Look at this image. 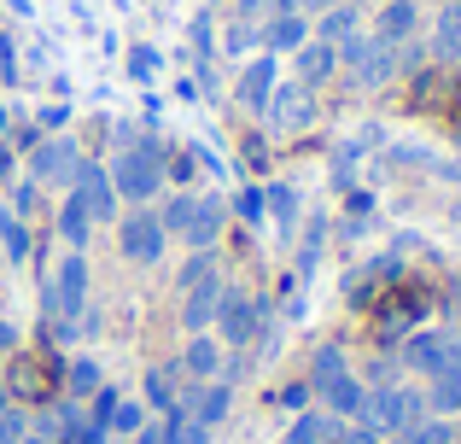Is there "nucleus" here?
<instances>
[{
  "instance_id": "obj_1",
  "label": "nucleus",
  "mask_w": 461,
  "mask_h": 444,
  "mask_svg": "<svg viewBox=\"0 0 461 444\" xmlns=\"http://www.w3.org/2000/svg\"><path fill=\"white\" fill-rule=\"evenodd\" d=\"M158 222L187 251H216V240H222V228H228V205L216 194H187V187H176V194L158 205Z\"/></svg>"
},
{
  "instance_id": "obj_2",
  "label": "nucleus",
  "mask_w": 461,
  "mask_h": 444,
  "mask_svg": "<svg viewBox=\"0 0 461 444\" xmlns=\"http://www.w3.org/2000/svg\"><path fill=\"white\" fill-rule=\"evenodd\" d=\"M105 176H112L123 205H152V199L164 194V147H158L152 135H135V147L117 152V159L105 164Z\"/></svg>"
},
{
  "instance_id": "obj_3",
  "label": "nucleus",
  "mask_w": 461,
  "mask_h": 444,
  "mask_svg": "<svg viewBox=\"0 0 461 444\" xmlns=\"http://www.w3.org/2000/svg\"><path fill=\"white\" fill-rule=\"evenodd\" d=\"M427 386H415V380H392V386H368V403H362V415L357 421H368V427H380L385 439L392 433H403V427H415V421H427Z\"/></svg>"
},
{
  "instance_id": "obj_4",
  "label": "nucleus",
  "mask_w": 461,
  "mask_h": 444,
  "mask_svg": "<svg viewBox=\"0 0 461 444\" xmlns=\"http://www.w3.org/2000/svg\"><path fill=\"white\" fill-rule=\"evenodd\" d=\"M339 70H350L357 88H385L397 77V47L380 41L374 30H357V35L339 41Z\"/></svg>"
},
{
  "instance_id": "obj_5",
  "label": "nucleus",
  "mask_w": 461,
  "mask_h": 444,
  "mask_svg": "<svg viewBox=\"0 0 461 444\" xmlns=\"http://www.w3.org/2000/svg\"><path fill=\"white\" fill-rule=\"evenodd\" d=\"M263 316H269V304H263L258 293H246V286H222V304H216V328L211 333L228 345V351H251Z\"/></svg>"
},
{
  "instance_id": "obj_6",
  "label": "nucleus",
  "mask_w": 461,
  "mask_h": 444,
  "mask_svg": "<svg viewBox=\"0 0 461 444\" xmlns=\"http://www.w3.org/2000/svg\"><path fill=\"white\" fill-rule=\"evenodd\" d=\"M112 228H117V251H123L129 263H140V269H152L169 251V234H164V222H158L152 205H129Z\"/></svg>"
},
{
  "instance_id": "obj_7",
  "label": "nucleus",
  "mask_w": 461,
  "mask_h": 444,
  "mask_svg": "<svg viewBox=\"0 0 461 444\" xmlns=\"http://www.w3.org/2000/svg\"><path fill=\"white\" fill-rule=\"evenodd\" d=\"M77 170H82V147H77V135H65V129H59V135H41L30 147V176L41 187H70Z\"/></svg>"
},
{
  "instance_id": "obj_8",
  "label": "nucleus",
  "mask_w": 461,
  "mask_h": 444,
  "mask_svg": "<svg viewBox=\"0 0 461 444\" xmlns=\"http://www.w3.org/2000/svg\"><path fill=\"white\" fill-rule=\"evenodd\" d=\"M263 123H269V135H304V129L315 123V88H304V82H275L269 105H263Z\"/></svg>"
},
{
  "instance_id": "obj_9",
  "label": "nucleus",
  "mask_w": 461,
  "mask_h": 444,
  "mask_svg": "<svg viewBox=\"0 0 461 444\" xmlns=\"http://www.w3.org/2000/svg\"><path fill=\"white\" fill-rule=\"evenodd\" d=\"M47 281H53V298H59V316L65 322H77L82 310H88V251H65V258H59V269L47 275Z\"/></svg>"
},
{
  "instance_id": "obj_10",
  "label": "nucleus",
  "mask_w": 461,
  "mask_h": 444,
  "mask_svg": "<svg viewBox=\"0 0 461 444\" xmlns=\"http://www.w3.org/2000/svg\"><path fill=\"white\" fill-rule=\"evenodd\" d=\"M456 357H461V340H456V333L427 328V333H415V340H403V368H409V375H420V380H432L438 368H450Z\"/></svg>"
},
{
  "instance_id": "obj_11",
  "label": "nucleus",
  "mask_w": 461,
  "mask_h": 444,
  "mask_svg": "<svg viewBox=\"0 0 461 444\" xmlns=\"http://www.w3.org/2000/svg\"><path fill=\"white\" fill-rule=\"evenodd\" d=\"M70 187H77V199H82V205H88L94 228L123 217V199H117V187H112V176H105V164L82 159V170H77V182H70Z\"/></svg>"
},
{
  "instance_id": "obj_12",
  "label": "nucleus",
  "mask_w": 461,
  "mask_h": 444,
  "mask_svg": "<svg viewBox=\"0 0 461 444\" xmlns=\"http://www.w3.org/2000/svg\"><path fill=\"white\" fill-rule=\"evenodd\" d=\"M315 403H321L327 415H339V421H357L362 415V403H368V386H362V375H333V380H315Z\"/></svg>"
},
{
  "instance_id": "obj_13",
  "label": "nucleus",
  "mask_w": 461,
  "mask_h": 444,
  "mask_svg": "<svg viewBox=\"0 0 461 444\" xmlns=\"http://www.w3.org/2000/svg\"><path fill=\"white\" fill-rule=\"evenodd\" d=\"M275 82H281V59H275V53H258V59H246V70H240L234 100L246 105V112H263V105H269V94H275Z\"/></svg>"
},
{
  "instance_id": "obj_14",
  "label": "nucleus",
  "mask_w": 461,
  "mask_h": 444,
  "mask_svg": "<svg viewBox=\"0 0 461 444\" xmlns=\"http://www.w3.org/2000/svg\"><path fill=\"white\" fill-rule=\"evenodd\" d=\"M222 357H228V345L216 340V333H187V340H181L176 368L187 380H216V375H222Z\"/></svg>"
},
{
  "instance_id": "obj_15",
  "label": "nucleus",
  "mask_w": 461,
  "mask_h": 444,
  "mask_svg": "<svg viewBox=\"0 0 461 444\" xmlns=\"http://www.w3.org/2000/svg\"><path fill=\"white\" fill-rule=\"evenodd\" d=\"M222 286H228L222 275H211V281L176 293L181 298V328H187V333H211L216 328V304H222Z\"/></svg>"
},
{
  "instance_id": "obj_16",
  "label": "nucleus",
  "mask_w": 461,
  "mask_h": 444,
  "mask_svg": "<svg viewBox=\"0 0 461 444\" xmlns=\"http://www.w3.org/2000/svg\"><path fill=\"white\" fill-rule=\"evenodd\" d=\"M415 30H420L415 0H380V12H374V35H380V41L403 47V41H415Z\"/></svg>"
},
{
  "instance_id": "obj_17",
  "label": "nucleus",
  "mask_w": 461,
  "mask_h": 444,
  "mask_svg": "<svg viewBox=\"0 0 461 444\" xmlns=\"http://www.w3.org/2000/svg\"><path fill=\"white\" fill-rule=\"evenodd\" d=\"M293 65H298V82H304V88H321V82L339 77V47H333V41H315V35H310V41L293 53Z\"/></svg>"
},
{
  "instance_id": "obj_18",
  "label": "nucleus",
  "mask_w": 461,
  "mask_h": 444,
  "mask_svg": "<svg viewBox=\"0 0 461 444\" xmlns=\"http://www.w3.org/2000/svg\"><path fill=\"white\" fill-rule=\"evenodd\" d=\"M258 35H263V53H275V59L298 53V47L310 41V18H304V12H281V18H263Z\"/></svg>"
},
{
  "instance_id": "obj_19",
  "label": "nucleus",
  "mask_w": 461,
  "mask_h": 444,
  "mask_svg": "<svg viewBox=\"0 0 461 444\" xmlns=\"http://www.w3.org/2000/svg\"><path fill=\"white\" fill-rule=\"evenodd\" d=\"M362 30V0H339V6H327V12H315L310 18V35L315 41H345V35H357Z\"/></svg>"
},
{
  "instance_id": "obj_20",
  "label": "nucleus",
  "mask_w": 461,
  "mask_h": 444,
  "mask_svg": "<svg viewBox=\"0 0 461 444\" xmlns=\"http://www.w3.org/2000/svg\"><path fill=\"white\" fill-rule=\"evenodd\" d=\"M339 415H327L321 403H310V410H298L293 421H286V439L281 444H333V433H339Z\"/></svg>"
},
{
  "instance_id": "obj_21",
  "label": "nucleus",
  "mask_w": 461,
  "mask_h": 444,
  "mask_svg": "<svg viewBox=\"0 0 461 444\" xmlns=\"http://www.w3.org/2000/svg\"><path fill=\"white\" fill-rule=\"evenodd\" d=\"M432 59H444V65H461V0H444L438 18H432Z\"/></svg>"
},
{
  "instance_id": "obj_22",
  "label": "nucleus",
  "mask_w": 461,
  "mask_h": 444,
  "mask_svg": "<svg viewBox=\"0 0 461 444\" xmlns=\"http://www.w3.org/2000/svg\"><path fill=\"white\" fill-rule=\"evenodd\" d=\"M0 380H6L12 403H23V410H30L35 398H53V392H47V363H35V357H18V368L0 375Z\"/></svg>"
},
{
  "instance_id": "obj_23",
  "label": "nucleus",
  "mask_w": 461,
  "mask_h": 444,
  "mask_svg": "<svg viewBox=\"0 0 461 444\" xmlns=\"http://www.w3.org/2000/svg\"><path fill=\"white\" fill-rule=\"evenodd\" d=\"M427 410L444 415V421H450V415H461V357L427 380Z\"/></svg>"
},
{
  "instance_id": "obj_24",
  "label": "nucleus",
  "mask_w": 461,
  "mask_h": 444,
  "mask_svg": "<svg viewBox=\"0 0 461 444\" xmlns=\"http://www.w3.org/2000/svg\"><path fill=\"white\" fill-rule=\"evenodd\" d=\"M88 234H94V217H88V205L77 199V187H70L65 205H59V240H65L70 251H88Z\"/></svg>"
},
{
  "instance_id": "obj_25",
  "label": "nucleus",
  "mask_w": 461,
  "mask_h": 444,
  "mask_svg": "<svg viewBox=\"0 0 461 444\" xmlns=\"http://www.w3.org/2000/svg\"><path fill=\"white\" fill-rule=\"evenodd\" d=\"M176 392H181V368H176V363L147 368V392H140V403H147V410L169 415V410H176Z\"/></svg>"
},
{
  "instance_id": "obj_26",
  "label": "nucleus",
  "mask_w": 461,
  "mask_h": 444,
  "mask_svg": "<svg viewBox=\"0 0 461 444\" xmlns=\"http://www.w3.org/2000/svg\"><path fill=\"white\" fill-rule=\"evenodd\" d=\"M263 211L275 217L281 234H293V228H298V187L293 182H269V187H263Z\"/></svg>"
},
{
  "instance_id": "obj_27",
  "label": "nucleus",
  "mask_w": 461,
  "mask_h": 444,
  "mask_svg": "<svg viewBox=\"0 0 461 444\" xmlns=\"http://www.w3.org/2000/svg\"><path fill=\"white\" fill-rule=\"evenodd\" d=\"M0 251H6V263H30V251H35L30 222L12 217V211H0Z\"/></svg>"
},
{
  "instance_id": "obj_28",
  "label": "nucleus",
  "mask_w": 461,
  "mask_h": 444,
  "mask_svg": "<svg viewBox=\"0 0 461 444\" xmlns=\"http://www.w3.org/2000/svg\"><path fill=\"white\" fill-rule=\"evenodd\" d=\"M385 444H456V421H444V415H427V421L403 427V433H392Z\"/></svg>"
},
{
  "instance_id": "obj_29",
  "label": "nucleus",
  "mask_w": 461,
  "mask_h": 444,
  "mask_svg": "<svg viewBox=\"0 0 461 444\" xmlns=\"http://www.w3.org/2000/svg\"><path fill=\"white\" fill-rule=\"evenodd\" d=\"M100 386H105V375H100V363H94V357H77V363L65 368V398H82V403H88Z\"/></svg>"
},
{
  "instance_id": "obj_30",
  "label": "nucleus",
  "mask_w": 461,
  "mask_h": 444,
  "mask_svg": "<svg viewBox=\"0 0 461 444\" xmlns=\"http://www.w3.org/2000/svg\"><path fill=\"white\" fill-rule=\"evenodd\" d=\"M147 421H152V410H147V403H140V398H123V403L112 410V427H105V433H117V439H135Z\"/></svg>"
},
{
  "instance_id": "obj_31",
  "label": "nucleus",
  "mask_w": 461,
  "mask_h": 444,
  "mask_svg": "<svg viewBox=\"0 0 461 444\" xmlns=\"http://www.w3.org/2000/svg\"><path fill=\"white\" fill-rule=\"evenodd\" d=\"M258 30H263V23H258V18H246V12H240V18L228 23V41H222V47H228V59H246L251 47H263V35H258Z\"/></svg>"
},
{
  "instance_id": "obj_32",
  "label": "nucleus",
  "mask_w": 461,
  "mask_h": 444,
  "mask_svg": "<svg viewBox=\"0 0 461 444\" xmlns=\"http://www.w3.org/2000/svg\"><path fill=\"white\" fill-rule=\"evenodd\" d=\"M35 433V410H23V403H6L0 410V444H23Z\"/></svg>"
},
{
  "instance_id": "obj_33",
  "label": "nucleus",
  "mask_w": 461,
  "mask_h": 444,
  "mask_svg": "<svg viewBox=\"0 0 461 444\" xmlns=\"http://www.w3.org/2000/svg\"><path fill=\"white\" fill-rule=\"evenodd\" d=\"M211 275H216V251H187V258H181V275H176V293L211 281Z\"/></svg>"
},
{
  "instance_id": "obj_34",
  "label": "nucleus",
  "mask_w": 461,
  "mask_h": 444,
  "mask_svg": "<svg viewBox=\"0 0 461 444\" xmlns=\"http://www.w3.org/2000/svg\"><path fill=\"white\" fill-rule=\"evenodd\" d=\"M345 345H333V340H327V345H315V357H310V386H315V380H333V375H345Z\"/></svg>"
},
{
  "instance_id": "obj_35",
  "label": "nucleus",
  "mask_w": 461,
  "mask_h": 444,
  "mask_svg": "<svg viewBox=\"0 0 461 444\" xmlns=\"http://www.w3.org/2000/svg\"><path fill=\"white\" fill-rule=\"evenodd\" d=\"M164 444H211V427H199V421H187L181 410H169L164 415Z\"/></svg>"
},
{
  "instance_id": "obj_36",
  "label": "nucleus",
  "mask_w": 461,
  "mask_h": 444,
  "mask_svg": "<svg viewBox=\"0 0 461 444\" xmlns=\"http://www.w3.org/2000/svg\"><path fill=\"white\" fill-rule=\"evenodd\" d=\"M123 65H129V77H135V82H158V65H164V59H158V47H152V41H135Z\"/></svg>"
},
{
  "instance_id": "obj_37",
  "label": "nucleus",
  "mask_w": 461,
  "mask_h": 444,
  "mask_svg": "<svg viewBox=\"0 0 461 444\" xmlns=\"http://www.w3.org/2000/svg\"><path fill=\"white\" fill-rule=\"evenodd\" d=\"M35 211H41V182H35V176H30V182H12V217L30 222Z\"/></svg>"
},
{
  "instance_id": "obj_38",
  "label": "nucleus",
  "mask_w": 461,
  "mask_h": 444,
  "mask_svg": "<svg viewBox=\"0 0 461 444\" xmlns=\"http://www.w3.org/2000/svg\"><path fill=\"white\" fill-rule=\"evenodd\" d=\"M117 403H123V392H117V386H100L88 398V427H112V410H117Z\"/></svg>"
},
{
  "instance_id": "obj_39",
  "label": "nucleus",
  "mask_w": 461,
  "mask_h": 444,
  "mask_svg": "<svg viewBox=\"0 0 461 444\" xmlns=\"http://www.w3.org/2000/svg\"><path fill=\"white\" fill-rule=\"evenodd\" d=\"M333 444H385V433H380V427H368V421H345L333 433Z\"/></svg>"
},
{
  "instance_id": "obj_40",
  "label": "nucleus",
  "mask_w": 461,
  "mask_h": 444,
  "mask_svg": "<svg viewBox=\"0 0 461 444\" xmlns=\"http://www.w3.org/2000/svg\"><path fill=\"white\" fill-rule=\"evenodd\" d=\"M240 217H246V222L263 217V194H258V187H246V194H240Z\"/></svg>"
},
{
  "instance_id": "obj_41",
  "label": "nucleus",
  "mask_w": 461,
  "mask_h": 444,
  "mask_svg": "<svg viewBox=\"0 0 461 444\" xmlns=\"http://www.w3.org/2000/svg\"><path fill=\"white\" fill-rule=\"evenodd\" d=\"M65 117H70V105H41V129H53V135L65 129Z\"/></svg>"
},
{
  "instance_id": "obj_42",
  "label": "nucleus",
  "mask_w": 461,
  "mask_h": 444,
  "mask_svg": "<svg viewBox=\"0 0 461 444\" xmlns=\"http://www.w3.org/2000/svg\"><path fill=\"white\" fill-rule=\"evenodd\" d=\"M281 410H310V386H286L281 392Z\"/></svg>"
},
{
  "instance_id": "obj_43",
  "label": "nucleus",
  "mask_w": 461,
  "mask_h": 444,
  "mask_svg": "<svg viewBox=\"0 0 461 444\" xmlns=\"http://www.w3.org/2000/svg\"><path fill=\"white\" fill-rule=\"evenodd\" d=\"M193 47H199V53H211V18H204V12L193 18Z\"/></svg>"
},
{
  "instance_id": "obj_44",
  "label": "nucleus",
  "mask_w": 461,
  "mask_h": 444,
  "mask_svg": "<svg viewBox=\"0 0 461 444\" xmlns=\"http://www.w3.org/2000/svg\"><path fill=\"white\" fill-rule=\"evenodd\" d=\"M6 351H18V328H12V322L0 316V357H6Z\"/></svg>"
},
{
  "instance_id": "obj_45",
  "label": "nucleus",
  "mask_w": 461,
  "mask_h": 444,
  "mask_svg": "<svg viewBox=\"0 0 461 444\" xmlns=\"http://www.w3.org/2000/svg\"><path fill=\"white\" fill-rule=\"evenodd\" d=\"M327 6H339V0H298V12H304V18H315V12H327Z\"/></svg>"
},
{
  "instance_id": "obj_46",
  "label": "nucleus",
  "mask_w": 461,
  "mask_h": 444,
  "mask_svg": "<svg viewBox=\"0 0 461 444\" xmlns=\"http://www.w3.org/2000/svg\"><path fill=\"white\" fill-rule=\"evenodd\" d=\"M432 170H438L444 182H461V159H450V164H432Z\"/></svg>"
},
{
  "instance_id": "obj_47",
  "label": "nucleus",
  "mask_w": 461,
  "mask_h": 444,
  "mask_svg": "<svg viewBox=\"0 0 461 444\" xmlns=\"http://www.w3.org/2000/svg\"><path fill=\"white\" fill-rule=\"evenodd\" d=\"M0 182H12V147L0 140Z\"/></svg>"
},
{
  "instance_id": "obj_48",
  "label": "nucleus",
  "mask_w": 461,
  "mask_h": 444,
  "mask_svg": "<svg viewBox=\"0 0 461 444\" xmlns=\"http://www.w3.org/2000/svg\"><path fill=\"white\" fill-rule=\"evenodd\" d=\"M6 403H12V392H6V380H0V410H6Z\"/></svg>"
},
{
  "instance_id": "obj_49",
  "label": "nucleus",
  "mask_w": 461,
  "mask_h": 444,
  "mask_svg": "<svg viewBox=\"0 0 461 444\" xmlns=\"http://www.w3.org/2000/svg\"><path fill=\"white\" fill-rule=\"evenodd\" d=\"M450 222H461V199H456V205H450Z\"/></svg>"
},
{
  "instance_id": "obj_50",
  "label": "nucleus",
  "mask_w": 461,
  "mask_h": 444,
  "mask_svg": "<svg viewBox=\"0 0 461 444\" xmlns=\"http://www.w3.org/2000/svg\"><path fill=\"white\" fill-rule=\"evenodd\" d=\"M456 322H461V293H456Z\"/></svg>"
},
{
  "instance_id": "obj_51",
  "label": "nucleus",
  "mask_w": 461,
  "mask_h": 444,
  "mask_svg": "<svg viewBox=\"0 0 461 444\" xmlns=\"http://www.w3.org/2000/svg\"><path fill=\"white\" fill-rule=\"evenodd\" d=\"M23 444H47V439H35V433H30V439H23Z\"/></svg>"
}]
</instances>
